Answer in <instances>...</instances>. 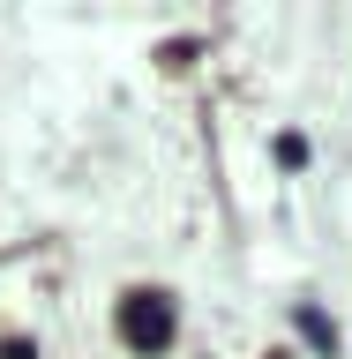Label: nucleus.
I'll return each instance as SVG.
<instances>
[{
  "mask_svg": "<svg viewBox=\"0 0 352 359\" xmlns=\"http://www.w3.org/2000/svg\"><path fill=\"white\" fill-rule=\"evenodd\" d=\"M120 337L135 352H165L173 344V299L165 292H128L120 299Z\"/></svg>",
  "mask_w": 352,
  "mask_h": 359,
  "instance_id": "1",
  "label": "nucleus"
},
{
  "mask_svg": "<svg viewBox=\"0 0 352 359\" xmlns=\"http://www.w3.org/2000/svg\"><path fill=\"white\" fill-rule=\"evenodd\" d=\"M0 359H38V352H30V344H8V352H0Z\"/></svg>",
  "mask_w": 352,
  "mask_h": 359,
  "instance_id": "3",
  "label": "nucleus"
},
{
  "mask_svg": "<svg viewBox=\"0 0 352 359\" xmlns=\"http://www.w3.org/2000/svg\"><path fill=\"white\" fill-rule=\"evenodd\" d=\"M292 322H300V337H308L315 352H337V330H330V322H322V314H315V307H300V314H292Z\"/></svg>",
  "mask_w": 352,
  "mask_h": 359,
  "instance_id": "2",
  "label": "nucleus"
}]
</instances>
